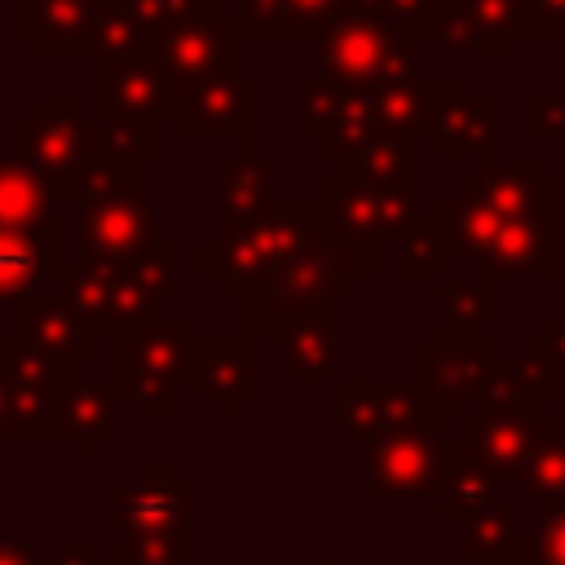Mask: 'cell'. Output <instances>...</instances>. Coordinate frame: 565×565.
<instances>
[{"instance_id":"obj_1","label":"cell","mask_w":565,"mask_h":565,"mask_svg":"<svg viewBox=\"0 0 565 565\" xmlns=\"http://www.w3.org/2000/svg\"><path fill=\"white\" fill-rule=\"evenodd\" d=\"M446 260H477L486 278H556L565 252L561 185L534 154L516 163H486L463 177L455 194L433 207Z\"/></svg>"},{"instance_id":"obj_2","label":"cell","mask_w":565,"mask_h":565,"mask_svg":"<svg viewBox=\"0 0 565 565\" xmlns=\"http://www.w3.org/2000/svg\"><path fill=\"white\" fill-rule=\"evenodd\" d=\"M115 508L119 565H190L199 556V481L172 459H141Z\"/></svg>"},{"instance_id":"obj_3","label":"cell","mask_w":565,"mask_h":565,"mask_svg":"<svg viewBox=\"0 0 565 565\" xmlns=\"http://www.w3.org/2000/svg\"><path fill=\"white\" fill-rule=\"evenodd\" d=\"M313 207L318 199H274L265 212L238 225H216L194 247L199 278H207L221 300H234V305L256 300L287 269Z\"/></svg>"},{"instance_id":"obj_4","label":"cell","mask_w":565,"mask_h":565,"mask_svg":"<svg viewBox=\"0 0 565 565\" xmlns=\"http://www.w3.org/2000/svg\"><path fill=\"white\" fill-rule=\"evenodd\" d=\"M380 274V243L358 238L340 216L327 212V203L318 199V207L309 212L300 243L287 260V269L247 305H238V318L265 309V305H287V300H353L362 291L366 278Z\"/></svg>"},{"instance_id":"obj_5","label":"cell","mask_w":565,"mask_h":565,"mask_svg":"<svg viewBox=\"0 0 565 565\" xmlns=\"http://www.w3.org/2000/svg\"><path fill=\"white\" fill-rule=\"evenodd\" d=\"M75 225H79V256L97 265H132L141 260L163 234L150 194L137 185V168L93 159V168L75 181Z\"/></svg>"},{"instance_id":"obj_6","label":"cell","mask_w":565,"mask_h":565,"mask_svg":"<svg viewBox=\"0 0 565 565\" xmlns=\"http://www.w3.org/2000/svg\"><path fill=\"white\" fill-rule=\"evenodd\" d=\"M199 322L194 318H159L115 340V380L124 402L137 406L141 419H177L181 384L194 380L199 366Z\"/></svg>"},{"instance_id":"obj_7","label":"cell","mask_w":565,"mask_h":565,"mask_svg":"<svg viewBox=\"0 0 565 565\" xmlns=\"http://www.w3.org/2000/svg\"><path fill=\"white\" fill-rule=\"evenodd\" d=\"M318 53H322V75L327 79L362 88V93L424 79L419 40L406 35L402 26L375 18V13L344 9V18L318 40Z\"/></svg>"},{"instance_id":"obj_8","label":"cell","mask_w":565,"mask_h":565,"mask_svg":"<svg viewBox=\"0 0 565 565\" xmlns=\"http://www.w3.org/2000/svg\"><path fill=\"white\" fill-rule=\"evenodd\" d=\"M419 366V397L433 406L441 424H463L468 411H481L490 397L499 371H503V349L490 335L477 340H455V335H428L415 349Z\"/></svg>"},{"instance_id":"obj_9","label":"cell","mask_w":565,"mask_h":565,"mask_svg":"<svg viewBox=\"0 0 565 565\" xmlns=\"http://www.w3.org/2000/svg\"><path fill=\"white\" fill-rule=\"evenodd\" d=\"M18 159L49 177L62 199L97 159V115H84L75 97H40L35 110L13 119Z\"/></svg>"},{"instance_id":"obj_10","label":"cell","mask_w":565,"mask_h":565,"mask_svg":"<svg viewBox=\"0 0 565 565\" xmlns=\"http://www.w3.org/2000/svg\"><path fill=\"white\" fill-rule=\"evenodd\" d=\"M446 455H450V437L441 433V419L406 424V428L366 446L358 494L371 503L437 494L441 472H446Z\"/></svg>"},{"instance_id":"obj_11","label":"cell","mask_w":565,"mask_h":565,"mask_svg":"<svg viewBox=\"0 0 565 565\" xmlns=\"http://www.w3.org/2000/svg\"><path fill=\"white\" fill-rule=\"evenodd\" d=\"M57 296L79 313V322L97 340H124L146 322H159V305L141 291L128 265L110 269L88 256H71L66 274L57 278Z\"/></svg>"},{"instance_id":"obj_12","label":"cell","mask_w":565,"mask_h":565,"mask_svg":"<svg viewBox=\"0 0 565 565\" xmlns=\"http://www.w3.org/2000/svg\"><path fill=\"white\" fill-rule=\"evenodd\" d=\"M177 137H212L234 141L238 154H260V79L234 71H221L212 79H199L177 93Z\"/></svg>"},{"instance_id":"obj_13","label":"cell","mask_w":565,"mask_h":565,"mask_svg":"<svg viewBox=\"0 0 565 565\" xmlns=\"http://www.w3.org/2000/svg\"><path fill=\"white\" fill-rule=\"evenodd\" d=\"M296 128L335 168L380 141L371 93L349 88V84H335L327 75H305L296 84Z\"/></svg>"},{"instance_id":"obj_14","label":"cell","mask_w":565,"mask_h":565,"mask_svg":"<svg viewBox=\"0 0 565 565\" xmlns=\"http://www.w3.org/2000/svg\"><path fill=\"white\" fill-rule=\"evenodd\" d=\"M318 199L327 203L331 216H340L366 243H397L424 221L419 181H366V177L335 172L322 181Z\"/></svg>"},{"instance_id":"obj_15","label":"cell","mask_w":565,"mask_h":565,"mask_svg":"<svg viewBox=\"0 0 565 565\" xmlns=\"http://www.w3.org/2000/svg\"><path fill=\"white\" fill-rule=\"evenodd\" d=\"M543 424H547V419L539 415V406L525 402L521 393H512V388L503 384V375H499L494 388H490V397L481 402V411L468 415V419L455 428V441L468 446L477 459H486L499 477H512V481H516V472H521V463L530 459V450H534Z\"/></svg>"},{"instance_id":"obj_16","label":"cell","mask_w":565,"mask_h":565,"mask_svg":"<svg viewBox=\"0 0 565 565\" xmlns=\"http://www.w3.org/2000/svg\"><path fill=\"white\" fill-rule=\"evenodd\" d=\"M0 375L13 411V441H57V393L62 384L79 380L40 353H31L18 335L0 340Z\"/></svg>"},{"instance_id":"obj_17","label":"cell","mask_w":565,"mask_h":565,"mask_svg":"<svg viewBox=\"0 0 565 565\" xmlns=\"http://www.w3.org/2000/svg\"><path fill=\"white\" fill-rule=\"evenodd\" d=\"M335 419L353 441L371 446V441H380L406 424L437 419V415L419 397L415 384H384V380H366V375H344L335 384Z\"/></svg>"},{"instance_id":"obj_18","label":"cell","mask_w":565,"mask_h":565,"mask_svg":"<svg viewBox=\"0 0 565 565\" xmlns=\"http://www.w3.org/2000/svg\"><path fill=\"white\" fill-rule=\"evenodd\" d=\"M97 115L102 119H177V84L159 53L97 62Z\"/></svg>"},{"instance_id":"obj_19","label":"cell","mask_w":565,"mask_h":565,"mask_svg":"<svg viewBox=\"0 0 565 565\" xmlns=\"http://www.w3.org/2000/svg\"><path fill=\"white\" fill-rule=\"evenodd\" d=\"M247 26L243 18H225V13H203L194 22H181L163 35L159 44V62L168 66L177 93L199 84V79H212L221 71H234L238 66V44H243Z\"/></svg>"},{"instance_id":"obj_20","label":"cell","mask_w":565,"mask_h":565,"mask_svg":"<svg viewBox=\"0 0 565 565\" xmlns=\"http://www.w3.org/2000/svg\"><path fill=\"white\" fill-rule=\"evenodd\" d=\"M446 53L477 57H516L521 53V0H446V13L433 31Z\"/></svg>"},{"instance_id":"obj_21","label":"cell","mask_w":565,"mask_h":565,"mask_svg":"<svg viewBox=\"0 0 565 565\" xmlns=\"http://www.w3.org/2000/svg\"><path fill=\"white\" fill-rule=\"evenodd\" d=\"M18 340L31 349V353H40V358H49V362H57V366H66V371H79V362H93L97 353H102V344L106 340H97L84 322H79V313L62 300V296H26V300H18Z\"/></svg>"},{"instance_id":"obj_22","label":"cell","mask_w":565,"mask_h":565,"mask_svg":"<svg viewBox=\"0 0 565 565\" xmlns=\"http://www.w3.org/2000/svg\"><path fill=\"white\" fill-rule=\"evenodd\" d=\"M499 115H503L499 97H468L463 84L450 75L428 141L437 146L441 159L477 154L481 168L486 163H499Z\"/></svg>"},{"instance_id":"obj_23","label":"cell","mask_w":565,"mask_h":565,"mask_svg":"<svg viewBox=\"0 0 565 565\" xmlns=\"http://www.w3.org/2000/svg\"><path fill=\"white\" fill-rule=\"evenodd\" d=\"M194 393L221 419H234L247 402L260 397L256 344L243 340V335H234V340H203L199 344V366H194Z\"/></svg>"},{"instance_id":"obj_24","label":"cell","mask_w":565,"mask_h":565,"mask_svg":"<svg viewBox=\"0 0 565 565\" xmlns=\"http://www.w3.org/2000/svg\"><path fill=\"white\" fill-rule=\"evenodd\" d=\"M119 380H71L57 393V441H71L84 463L119 437Z\"/></svg>"},{"instance_id":"obj_25","label":"cell","mask_w":565,"mask_h":565,"mask_svg":"<svg viewBox=\"0 0 565 565\" xmlns=\"http://www.w3.org/2000/svg\"><path fill=\"white\" fill-rule=\"evenodd\" d=\"M0 230L31 234L49 247H62V194L49 177L26 168L18 154L0 159Z\"/></svg>"},{"instance_id":"obj_26","label":"cell","mask_w":565,"mask_h":565,"mask_svg":"<svg viewBox=\"0 0 565 565\" xmlns=\"http://www.w3.org/2000/svg\"><path fill=\"white\" fill-rule=\"evenodd\" d=\"M102 0H18L13 22L18 35L35 44L40 57H93L88 31Z\"/></svg>"},{"instance_id":"obj_27","label":"cell","mask_w":565,"mask_h":565,"mask_svg":"<svg viewBox=\"0 0 565 565\" xmlns=\"http://www.w3.org/2000/svg\"><path fill=\"white\" fill-rule=\"evenodd\" d=\"M278 159L274 154H225L212 168V185H216V225H238L256 212H265L278 190Z\"/></svg>"},{"instance_id":"obj_28","label":"cell","mask_w":565,"mask_h":565,"mask_svg":"<svg viewBox=\"0 0 565 565\" xmlns=\"http://www.w3.org/2000/svg\"><path fill=\"white\" fill-rule=\"evenodd\" d=\"M247 40H322L349 0H238Z\"/></svg>"},{"instance_id":"obj_29","label":"cell","mask_w":565,"mask_h":565,"mask_svg":"<svg viewBox=\"0 0 565 565\" xmlns=\"http://www.w3.org/2000/svg\"><path fill=\"white\" fill-rule=\"evenodd\" d=\"M446 79L450 75H424L419 84H393V88H375L371 102H375V128H380V141H424L433 137V124H437V106H441V93H446Z\"/></svg>"},{"instance_id":"obj_30","label":"cell","mask_w":565,"mask_h":565,"mask_svg":"<svg viewBox=\"0 0 565 565\" xmlns=\"http://www.w3.org/2000/svg\"><path fill=\"white\" fill-rule=\"evenodd\" d=\"M459 556L472 565H516L521 552V503L494 499L459 521Z\"/></svg>"},{"instance_id":"obj_31","label":"cell","mask_w":565,"mask_h":565,"mask_svg":"<svg viewBox=\"0 0 565 565\" xmlns=\"http://www.w3.org/2000/svg\"><path fill=\"white\" fill-rule=\"evenodd\" d=\"M499 486H503V477H499L486 459H477L468 446H459V441L450 437L446 472H441V486H437V516H441V521H463V516H472L477 508L503 499Z\"/></svg>"},{"instance_id":"obj_32","label":"cell","mask_w":565,"mask_h":565,"mask_svg":"<svg viewBox=\"0 0 565 565\" xmlns=\"http://www.w3.org/2000/svg\"><path fill=\"white\" fill-rule=\"evenodd\" d=\"M66 274L62 247H49L31 234L0 230V300H26L40 291V282H57Z\"/></svg>"},{"instance_id":"obj_33","label":"cell","mask_w":565,"mask_h":565,"mask_svg":"<svg viewBox=\"0 0 565 565\" xmlns=\"http://www.w3.org/2000/svg\"><path fill=\"white\" fill-rule=\"evenodd\" d=\"M93 62H115V57H141V53H159L163 35L141 18V9L132 0H102L93 31Z\"/></svg>"},{"instance_id":"obj_34","label":"cell","mask_w":565,"mask_h":565,"mask_svg":"<svg viewBox=\"0 0 565 565\" xmlns=\"http://www.w3.org/2000/svg\"><path fill=\"white\" fill-rule=\"evenodd\" d=\"M437 300H441V331L455 340H477L490 318H499V282L494 278H437Z\"/></svg>"},{"instance_id":"obj_35","label":"cell","mask_w":565,"mask_h":565,"mask_svg":"<svg viewBox=\"0 0 565 565\" xmlns=\"http://www.w3.org/2000/svg\"><path fill=\"white\" fill-rule=\"evenodd\" d=\"M516 490L539 499V508L547 503H565V428L556 419L543 424L530 459L516 472Z\"/></svg>"},{"instance_id":"obj_36","label":"cell","mask_w":565,"mask_h":565,"mask_svg":"<svg viewBox=\"0 0 565 565\" xmlns=\"http://www.w3.org/2000/svg\"><path fill=\"white\" fill-rule=\"evenodd\" d=\"M97 159L137 168L159 159V119H102L97 115Z\"/></svg>"},{"instance_id":"obj_37","label":"cell","mask_w":565,"mask_h":565,"mask_svg":"<svg viewBox=\"0 0 565 565\" xmlns=\"http://www.w3.org/2000/svg\"><path fill=\"white\" fill-rule=\"evenodd\" d=\"M349 9L353 13H375L393 26H402L406 35L424 40V35L437 31V22L446 13V0H349Z\"/></svg>"},{"instance_id":"obj_38","label":"cell","mask_w":565,"mask_h":565,"mask_svg":"<svg viewBox=\"0 0 565 565\" xmlns=\"http://www.w3.org/2000/svg\"><path fill=\"white\" fill-rule=\"evenodd\" d=\"M441 234L433 225V216H424L406 238H397V274L402 278H441Z\"/></svg>"},{"instance_id":"obj_39","label":"cell","mask_w":565,"mask_h":565,"mask_svg":"<svg viewBox=\"0 0 565 565\" xmlns=\"http://www.w3.org/2000/svg\"><path fill=\"white\" fill-rule=\"evenodd\" d=\"M516 132L530 141L565 137V97H521L516 102Z\"/></svg>"},{"instance_id":"obj_40","label":"cell","mask_w":565,"mask_h":565,"mask_svg":"<svg viewBox=\"0 0 565 565\" xmlns=\"http://www.w3.org/2000/svg\"><path fill=\"white\" fill-rule=\"evenodd\" d=\"M132 4L141 9V18H146L159 35H168L172 26L194 22V18H203V13H221L216 0H132Z\"/></svg>"},{"instance_id":"obj_41","label":"cell","mask_w":565,"mask_h":565,"mask_svg":"<svg viewBox=\"0 0 565 565\" xmlns=\"http://www.w3.org/2000/svg\"><path fill=\"white\" fill-rule=\"evenodd\" d=\"M521 35L525 40L565 35V0H521Z\"/></svg>"},{"instance_id":"obj_42","label":"cell","mask_w":565,"mask_h":565,"mask_svg":"<svg viewBox=\"0 0 565 565\" xmlns=\"http://www.w3.org/2000/svg\"><path fill=\"white\" fill-rule=\"evenodd\" d=\"M539 565H565V503L539 508V543H534Z\"/></svg>"},{"instance_id":"obj_43","label":"cell","mask_w":565,"mask_h":565,"mask_svg":"<svg viewBox=\"0 0 565 565\" xmlns=\"http://www.w3.org/2000/svg\"><path fill=\"white\" fill-rule=\"evenodd\" d=\"M49 565H110V556L102 552V543L93 539H62L49 556Z\"/></svg>"},{"instance_id":"obj_44","label":"cell","mask_w":565,"mask_h":565,"mask_svg":"<svg viewBox=\"0 0 565 565\" xmlns=\"http://www.w3.org/2000/svg\"><path fill=\"white\" fill-rule=\"evenodd\" d=\"M539 340L547 344V353H552V362H556V371H561V380H565V318L556 313L552 322H543Z\"/></svg>"},{"instance_id":"obj_45","label":"cell","mask_w":565,"mask_h":565,"mask_svg":"<svg viewBox=\"0 0 565 565\" xmlns=\"http://www.w3.org/2000/svg\"><path fill=\"white\" fill-rule=\"evenodd\" d=\"M0 565H49V556H40L35 543H0Z\"/></svg>"},{"instance_id":"obj_46","label":"cell","mask_w":565,"mask_h":565,"mask_svg":"<svg viewBox=\"0 0 565 565\" xmlns=\"http://www.w3.org/2000/svg\"><path fill=\"white\" fill-rule=\"evenodd\" d=\"M0 441H13V411H9V393H4V375H0Z\"/></svg>"},{"instance_id":"obj_47","label":"cell","mask_w":565,"mask_h":565,"mask_svg":"<svg viewBox=\"0 0 565 565\" xmlns=\"http://www.w3.org/2000/svg\"><path fill=\"white\" fill-rule=\"evenodd\" d=\"M556 282H561V318H565V252H561V274H556Z\"/></svg>"},{"instance_id":"obj_48","label":"cell","mask_w":565,"mask_h":565,"mask_svg":"<svg viewBox=\"0 0 565 565\" xmlns=\"http://www.w3.org/2000/svg\"><path fill=\"white\" fill-rule=\"evenodd\" d=\"M322 565H335V561H331V556H327V561H322Z\"/></svg>"},{"instance_id":"obj_49","label":"cell","mask_w":565,"mask_h":565,"mask_svg":"<svg viewBox=\"0 0 565 565\" xmlns=\"http://www.w3.org/2000/svg\"><path fill=\"white\" fill-rule=\"evenodd\" d=\"M110 565H119V561H115V556H110Z\"/></svg>"},{"instance_id":"obj_50","label":"cell","mask_w":565,"mask_h":565,"mask_svg":"<svg viewBox=\"0 0 565 565\" xmlns=\"http://www.w3.org/2000/svg\"><path fill=\"white\" fill-rule=\"evenodd\" d=\"M0 340H4V335H0Z\"/></svg>"}]
</instances>
